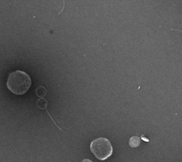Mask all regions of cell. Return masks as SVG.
I'll list each match as a JSON object with an SVG mask.
<instances>
[{
	"instance_id": "obj_1",
	"label": "cell",
	"mask_w": 182,
	"mask_h": 162,
	"mask_svg": "<svg viewBox=\"0 0 182 162\" xmlns=\"http://www.w3.org/2000/svg\"><path fill=\"white\" fill-rule=\"evenodd\" d=\"M32 86V79L25 72L16 70L9 74L7 81V87L15 95L26 94Z\"/></svg>"
},
{
	"instance_id": "obj_2",
	"label": "cell",
	"mask_w": 182,
	"mask_h": 162,
	"mask_svg": "<svg viewBox=\"0 0 182 162\" xmlns=\"http://www.w3.org/2000/svg\"><path fill=\"white\" fill-rule=\"evenodd\" d=\"M90 151L97 159L104 161L113 154V149L111 143L106 138H98L91 142Z\"/></svg>"
},
{
	"instance_id": "obj_3",
	"label": "cell",
	"mask_w": 182,
	"mask_h": 162,
	"mask_svg": "<svg viewBox=\"0 0 182 162\" xmlns=\"http://www.w3.org/2000/svg\"><path fill=\"white\" fill-rule=\"evenodd\" d=\"M48 104H49V101H48V100H47L46 99H45V98H42V99H38V100L36 101V107L38 108V109H42V110H44V109H46V111L47 114H49V117L51 118V120H52L53 123L55 124V125L59 129L63 130V129H62L60 128L59 126L57 125V124L56 123L55 121H54V120H53V118L51 117V116L50 115V114H49V112L48 111V109H47V107H48Z\"/></svg>"
},
{
	"instance_id": "obj_4",
	"label": "cell",
	"mask_w": 182,
	"mask_h": 162,
	"mask_svg": "<svg viewBox=\"0 0 182 162\" xmlns=\"http://www.w3.org/2000/svg\"><path fill=\"white\" fill-rule=\"evenodd\" d=\"M47 93H48L47 89L43 86H38L36 88V91H35V94H36L38 97H39L40 99L44 98V97L46 96Z\"/></svg>"
},
{
	"instance_id": "obj_5",
	"label": "cell",
	"mask_w": 182,
	"mask_h": 162,
	"mask_svg": "<svg viewBox=\"0 0 182 162\" xmlns=\"http://www.w3.org/2000/svg\"><path fill=\"white\" fill-rule=\"evenodd\" d=\"M140 144V138L137 136H132L129 141V145L132 148H136Z\"/></svg>"
},
{
	"instance_id": "obj_6",
	"label": "cell",
	"mask_w": 182,
	"mask_h": 162,
	"mask_svg": "<svg viewBox=\"0 0 182 162\" xmlns=\"http://www.w3.org/2000/svg\"><path fill=\"white\" fill-rule=\"evenodd\" d=\"M82 162H93L92 161H91L90 159H85L82 161Z\"/></svg>"
}]
</instances>
